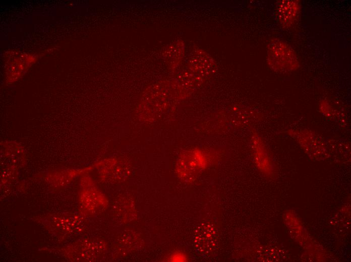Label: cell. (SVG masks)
I'll use <instances>...</instances> for the list:
<instances>
[{
    "label": "cell",
    "mask_w": 351,
    "mask_h": 262,
    "mask_svg": "<svg viewBox=\"0 0 351 262\" xmlns=\"http://www.w3.org/2000/svg\"><path fill=\"white\" fill-rule=\"evenodd\" d=\"M267 59L270 67L276 72H287L299 67L294 50L286 42L278 39L271 40L268 44Z\"/></svg>",
    "instance_id": "obj_1"
},
{
    "label": "cell",
    "mask_w": 351,
    "mask_h": 262,
    "mask_svg": "<svg viewBox=\"0 0 351 262\" xmlns=\"http://www.w3.org/2000/svg\"><path fill=\"white\" fill-rule=\"evenodd\" d=\"M251 141L254 159L257 168L263 175L272 176L274 167L263 141L256 133L253 134Z\"/></svg>",
    "instance_id": "obj_2"
},
{
    "label": "cell",
    "mask_w": 351,
    "mask_h": 262,
    "mask_svg": "<svg viewBox=\"0 0 351 262\" xmlns=\"http://www.w3.org/2000/svg\"><path fill=\"white\" fill-rule=\"evenodd\" d=\"M301 12V3L298 0H283L276 7V18L284 28L292 26L297 21Z\"/></svg>",
    "instance_id": "obj_3"
}]
</instances>
